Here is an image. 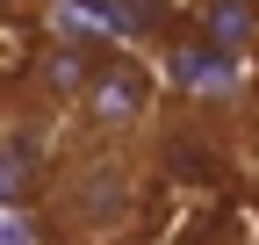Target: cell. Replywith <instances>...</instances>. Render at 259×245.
<instances>
[{
  "mask_svg": "<svg viewBox=\"0 0 259 245\" xmlns=\"http://www.w3.org/2000/svg\"><path fill=\"white\" fill-rule=\"evenodd\" d=\"M79 108H87V130H101V137L137 130V115L151 108V72L137 58H94V72L79 87Z\"/></svg>",
  "mask_w": 259,
  "mask_h": 245,
  "instance_id": "6da1fadb",
  "label": "cell"
},
{
  "mask_svg": "<svg viewBox=\"0 0 259 245\" xmlns=\"http://www.w3.org/2000/svg\"><path fill=\"white\" fill-rule=\"evenodd\" d=\"M130 209H137V173L122 159H94L65 180V217L87 224V231H115Z\"/></svg>",
  "mask_w": 259,
  "mask_h": 245,
  "instance_id": "7a4b0ae2",
  "label": "cell"
},
{
  "mask_svg": "<svg viewBox=\"0 0 259 245\" xmlns=\"http://www.w3.org/2000/svg\"><path fill=\"white\" fill-rule=\"evenodd\" d=\"M166 79H173V87H187V94L223 101V94H238L245 65H238V51H223V44H209V36H187V44H173V51H166Z\"/></svg>",
  "mask_w": 259,
  "mask_h": 245,
  "instance_id": "3957f363",
  "label": "cell"
},
{
  "mask_svg": "<svg viewBox=\"0 0 259 245\" xmlns=\"http://www.w3.org/2000/svg\"><path fill=\"white\" fill-rule=\"evenodd\" d=\"M202 36L245 58L259 44V0H202Z\"/></svg>",
  "mask_w": 259,
  "mask_h": 245,
  "instance_id": "277c9868",
  "label": "cell"
},
{
  "mask_svg": "<svg viewBox=\"0 0 259 245\" xmlns=\"http://www.w3.org/2000/svg\"><path fill=\"white\" fill-rule=\"evenodd\" d=\"M94 58H101V44L58 36V44L44 51V87H51L58 101H79V87H87V72H94Z\"/></svg>",
  "mask_w": 259,
  "mask_h": 245,
  "instance_id": "5b68a950",
  "label": "cell"
},
{
  "mask_svg": "<svg viewBox=\"0 0 259 245\" xmlns=\"http://www.w3.org/2000/svg\"><path fill=\"white\" fill-rule=\"evenodd\" d=\"M29 173H36V144L29 137H0V202H15Z\"/></svg>",
  "mask_w": 259,
  "mask_h": 245,
  "instance_id": "8992f818",
  "label": "cell"
}]
</instances>
